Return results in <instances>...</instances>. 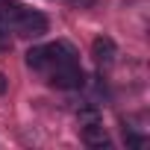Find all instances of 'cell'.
Segmentation results:
<instances>
[{"label": "cell", "mask_w": 150, "mask_h": 150, "mask_svg": "<svg viewBox=\"0 0 150 150\" xmlns=\"http://www.w3.org/2000/svg\"><path fill=\"white\" fill-rule=\"evenodd\" d=\"M94 121H100V115L94 109H83L80 112V124H94Z\"/></svg>", "instance_id": "obj_8"}, {"label": "cell", "mask_w": 150, "mask_h": 150, "mask_svg": "<svg viewBox=\"0 0 150 150\" xmlns=\"http://www.w3.org/2000/svg\"><path fill=\"white\" fill-rule=\"evenodd\" d=\"M27 9L18 3V0H0V21L3 24H9V27H15L18 21H21V15H24Z\"/></svg>", "instance_id": "obj_6"}, {"label": "cell", "mask_w": 150, "mask_h": 150, "mask_svg": "<svg viewBox=\"0 0 150 150\" xmlns=\"http://www.w3.org/2000/svg\"><path fill=\"white\" fill-rule=\"evenodd\" d=\"M6 86H9V80L3 77V74H0V94H3V91H6Z\"/></svg>", "instance_id": "obj_11"}, {"label": "cell", "mask_w": 150, "mask_h": 150, "mask_svg": "<svg viewBox=\"0 0 150 150\" xmlns=\"http://www.w3.org/2000/svg\"><path fill=\"white\" fill-rule=\"evenodd\" d=\"M71 3H74V6H91L94 0H71Z\"/></svg>", "instance_id": "obj_10"}, {"label": "cell", "mask_w": 150, "mask_h": 150, "mask_svg": "<svg viewBox=\"0 0 150 150\" xmlns=\"http://www.w3.org/2000/svg\"><path fill=\"white\" fill-rule=\"evenodd\" d=\"M83 141L91 147H103V144H109V135L100 127V121H94V124H83Z\"/></svg>", "instance_id": "obj_5"}, {"label": "cell", "mask_w": 150, "mask_h": 150, "mask_svg": "<svg viewBox=\"0 0 150 150\" xmlns=\"http://www.w3.org/2000/svg\"><path fill=\"white\" fill-rule=\"evenodd\" d=\"M50 86L53 88H80L83 86V71L77 65H59L50 77Z\"/></svg>", "instance_id": "obj_2"}, {"label": "cell", "mask_w": 150, "mask_h": 150, "mask_svg": "<svg viewBox=\"0 0 150 150\" xmlns=\"http://www.w3.org/2000/svg\"><path fill=\"white\" fill-rule=\"evenodd\" d=\"M9 47V24L0 21V50H6Z\"/></svg>", "instance_id": "obj_9"}, {"label": "cell", "mask_w": 150, "mask_h": 150, "mask_svg": "<svg viewBox=\"0 0 150 150\" xmlns=\"http://www.w3.org/2000/svg\"><path fill=\"white\" fill-rule=\"evenodd\" d=\"M47 50V65L53 62L56 68L59 65H77V50H74L68 41H56V44H50V47H44Z\"/></svg>", "instance_id": "obj_3"}, {"label": "cell", "mask_w": 150, "mask_h": 150, "mask_svg": "<svg viewBox=\"0 0 150 150\" xmlns=\"http://www.w3.org/2000/svg\"><path fill=\"white\" fill-rule=\"evenodd\" d=\"M15 27H18V33H21V35H27V38H41V35L47 33V18H44L41 12L27 9Z\"/></svg>", "instance_id": "obj_1"}, {"label": "cell", "mask_w": 150, "mask_h": 150, "mask_svg": "<svg viewBox=\"0 0 150 150\" xmlns=\"http://www.w3.org/2000/svg\"><path fill=\"white\" fill-rule=\"evenodd\" d=\"M115 53H118V47H115V41H112L109 35H97V38H94V44H91V56H94L100 65H112Z\"/></svg>", "instance_id": "obj_4"}, {"label": "cell", "mask_w": 150, "mask_h": 150, "mask_svg": "<svg viewBox=\"0 0 150 150\" xmlns=\"http://www.w3.org/2000/svg\"><path fill=\"white\" fill-rule=\"evenodd\" d=\"M27 65H30V68H44V65H47V50H44V47H33V50L27 53Z\"/></svg>", "instance_id": "obj_7"}]
</instances>
